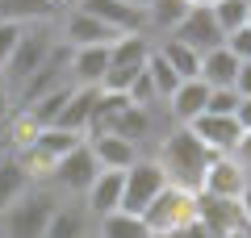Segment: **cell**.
I'll return each instance as SVG.
<instances>
[{
    "label": "cell",
    "mask_w": 251,
    "mask_h": 238,
    "mask_svg": "<svg viewBox=\"0 0 251 238\" xmlns=\"http://www.w3.org/2000/svg\"><path fill=\"white\" fill-rule=\"evenodd\" d=\"M84 234H88V217H84V209H63V205H54L42 238H84Z\"/></svg>",
    "instance_id": "obj_22"
},
{
    "label": "cell",
    "mask_w": 251,
    "mask_h": 238,
    "mask_svg": "<svg viewBox=\"0 0 251 238\" xmlns=\"http://www.w3.org/2000/svg\"><path fill=\"white\" fill-rule=\"evenodd\" d=\"M234 71H239V59H234L226 46H214V50L201 54V71L197 75L205 79L209 88H226V84L234 88Z\"/></svg>",
    "instance_id": "obj_19"
},
{
    "label": "cell",
    "mask_w": 251,
    "mask_h": 238,
    "mask_svg": "<svg viewBox=\"0 0 251 238\" xmlns=\"http://www.w3.org/2000/svg\"><path fill=\"white\" fill-rule=\"evenodd\" d=\"M126 4H138V9H147V0H126Z\"/></svg>",
    "instance_id": "obj_38"
},
{
    "label": "cell",
    "mask_w": 251,
    "mask_h": 238,
    "mask_svg": "<svg viewBox=\"0 0 251 238\" xmlns=\"http://www.w3.org/2000/svg\"><path fill=\"white\" fill-rule=\"evenodd\" d=\"M239 109V92L226 84V88H209V100H205V113H234Z\"/></svg>",
    "instance_id": "obj_27"
},
{
    "label": "cell",
    "mask_w": 251,
    "mask_h": 238,
    "mask_svg": "<svg viewBox=\"0 0 251 238\" xmlns=\"http://www.w3.org/2000/svg\"><path fill=\"white\" fill-rule=\"evenodd\" d=\"M105 71H109V42H97V46H72V59H67V75H72V84L100 88Z\"/></svg>",
    "instance_id": "obj_13"
},
{
    "label": "cell",
    "mask_w": 251,
    "mask_h": 238,
    "mask_svg": "<svg viewBox=\"0 0 251 238\" xmlns=\"http://www.w3.org/2000/svg\"><path fill=\"white\" fill-rule=\"evenodd\" d=\"M113 38H117V29H109L105 21H97L84 9H72L67 21H63V42L67 46H97V42H113Z\"/></svg>",
    "instance_id": "obj_16"
},
{
    "label": "cell",
    "mask_w": 251,
    "mask_h": 238,
    "mask_svg": "<svg viewBox=\"0 0 251 238\" xmlns=\"http://www.w3.org/2000/svg\"><path fill=\"white\" fill-rule=\"evenodd\" d=\"M239 205H243V217H247V226H251V180H247V188H243Z\"/></svg>",
    "instance_id": "obj_34"
},
{
    "label": "cell",
    "mask_w": 251,
    "mask_h": 238,
    "mask_svg": "<svg viewBox=\"0 0 251 238\" xmlns=\"http://www.w3.org/2000/svg\"><path fill=\"white\" fill-rule=\"evenodd\" d=\"M205 100H209V84L201 75H193V79H180L176 92H172L163 105H168V113H172V121H176V125H188L193 117L205 113Z\"/></svg>",
    "instance_id": "obj_14"
},
{
    "label": "cell",
    "mask_w": 251,
    "mask_h": 238,
    "mask_svg": "<svg viewBox=\"0 0 251 238\" xmlns=\"http://www.w3.org/2000/svg\"><path fill=\"white\" fill-rule=\"evenodd\" d=\"M222 238H247V226H243V230H230V234H222Z\"/></svg>",
    "instance_id": "obj_36"
},
{
    "label": "cell",
    "mask_w": 251,
    "mask_h": 238,
    "mask_svg": "<svg viewBox=\"0 0 251 238\" xmlns=\"http://www.w3.org/2000/svg\"><path fill=\"white\" fill-rule=\"evenodd\" d=\"M197 226L205 230L209 238H222L230 230H243L247 217H243V205L234 196H214V192H197Z\"/></svg>",
    "instance_id": "obj_6"
},
{
    "label": "cell",
    "mask_w": 251,
    "mask_h": 238,
    "mask_svg": "<svg viewBox=\"0 0 251 238\" xmlns=\"http://www.w3.org/2000/svg\"><path fill=\"white\" fill-rule=\"evenodd\" d=\"M97 171H100V163L92 159V150H88V138L80 142L75 150H67V155L54 163V184L63 188V192H72V196H84L88 192V184L97 180Z\"/></svg>",
    "instance_id": "obj_7"
},
{
    "label": "cell",
    "mask_w": 251,
    "mask_h": 238,
    "mask_svg": "<svg viewBox=\"0 0 251 238\" xmlns=\"http://www.w3.org/2000/svg\"><path fill=\"white\" fill-rule=\"evenodd\" d=\"M25 188H29V171L21 167V159H4L0 163V213L9 209Z\"/></svg>",
    "instance_id": "obj_23"
},
{
    "label": "cell",
    "mask_w": 251,
    "mask_h": 238,
    "mask_svg": "<svg viewBox=\"0 0 251 238\" xmlns=\"http://www.w3.org/2000/svg\"><path fill=\"white\" fill-rule=\"evenodd\" d=\"M88 150H92V159H97L100 167H113V171H126V167L138 159V142L122 138L117 130H97V134H88Z\"/></svg>",
    "instance_id": "obj_12"
},
{
    "label": "cell",
    "mask_w": 251,
    "mask_h": 238,
    "mask_svg": "<svg viewBox=\"0 0 251 238\" xmlns=\"http://www.w3.org/2000/svg\"><path fill=\"white\" fill-rule=\"evenodd\" d=\"M97 96H100V88L75 84V88H72V96H67V105L59 109V117H54L50 125H67V130L88 134V125H92V109H97Z\"/></svg>",
    "instance_id": "obj_17"
},
{
    "label": "cell",
    "mask_w": 251,
    "mask_h": 238,
    "mask_svg": "<svg viewBox=\"0 0 251 238\" xmlns=\"http://www.w3.org/2000/svg\"><path fill=\"white\" fill-rule=\"evenodd\" d=\"M21 21H0V67L9 63V54H13V46H17V38H21Z\"/></svg>",
    "instance_id": "obj_29"
},
{
    "label": "cell",
    "mask_w": 251,
    "mask_h": 238,
    "mask_svg": "<svg viewBox=\"0 0 251 238\" xmlns=\"http://www.w3.org/2000/svg\"><path fill=\"white\" fill-rule=\"evenodd\" d=\"M147 75H151L155 96H159V100H168L172 92H176V84H180V75L168 67V59H163V54L155 50V46H151V54H147Z\"/></svg>",
    "instance_id": "obj_25"
},
{
    "label": "cell",
    "mask_w": 251,
    "mask_h": 238,
    "mask_svg": "<svg viewBox=\"0 0 251 238\" xmlns=\"http://www.w3.org/2000/svg\"><path fill=\"white\" fill-rule=\"evenodd\" d=\"M54 50V38L46 34V29H21V38H17V46H13V54H9V63H4V75H9V84H25L29 75H34L38 67L46 63V54Z\"/></svg>",
    "instance_id": "obj_5"
},
{
    "label": "cell",
    "mask_w": 251,
    "mask_h": 238,
    "mask_svg": "<svg viewBox=\"0 0 251 238\" xmlns=\"http://www.w3.org/2000/svg\"><path fill=\"white\" fill-rule=\"evenodd\" d=\"M209 13H214V21L222 25V34L247 25V0H214V4H209Z\"/></svg>",
    "instance_id": "obj_26"
},
{
    "label": "cell",
    "mask_w": 251,
    "mask_h": 238,
    "mask_svg": "<svg viewBox=\"0 0 251 238\" xmlns=\"http://www.w3.org/2000/svg\"><path fill=\"white\" fill-rule=\"evenodd\" d=\"M151 238H172V234H151Z\"/></svg>",
    "instance_id": "obj_41"
},
{
    "label": "cell",
    "mask_w": 251,
    "mask_h": 238,
    "mask_svg": "<svg viewBox=\"0 0 251 238\" xmlns=\"http://www.w3.org/2000/svg\"><path fill=\"white\" fill-rule=\"evenodd\" d=\"M188 130L197 134V138L205 142L214 155H230V150L239 146V138H243L234 113H201V117H193V121H188Z\"/></svg>",
    "instance_id": "obj_9"
},
{
    "label": "cell",
    "mask_w": 251,
    "mask_h": 238,
    "mask_svg": "<svg viewBox=\"0 0 251 238\" xmlns=\"http://www.w3.org/2000/svg\"><path fill=\"white\" fill-rule=\"evenodd\" d=\"M168 188V171L159 167V159H143L138 155L126 167V184H122V209L126 213H143L155 196Z\"/></svg>",
    "instance_id": "obj_4"
},
{
    "label": "cell",
    "mask_w": 251,
    "mask_h": 238,
    "mask_svg": "<svg viewBox=\"0 0 251 238\" xmlns=\"http://www.w3.org/2000/svg\"><path fill=\"white\" fill-rule=\"evenodd\" d=\"M193 9L188 0H147V29H155V34H172V29L184 21V13Z\"/></svg>",
    "instance_id": "obj_21"
},
{
    "label": "cell",
    "mask_w": 251,
    "mask_h": 238,
    "mask_svg": "<svg viewBox=\"0 0 251 238\" xmlns=\"http://www.w3.org/2000/svg\"><path fill=\"white\" fill-rule=\"evenodd\" d=\"M122 184H126V171H113V167H100L97 171V180H92L88 192H84L92 217H105V213L122 209Z\"/></svg>",
    "instance_id": "obj_15"
},
{
    "label": "cell",
    "mask_w": 251,
    "mask_h": 238,
    "mask_svg": "<svg viewBox=\"0 0 251 238\" xmlns=\"http://www.w3.org/2000/svg\"><path fill=\"white\" fill-rule=\"evenodd\" d=\"M234 92L239 96H251V59H243L239 71H234Z\"/></svg>",
    "instance_id": "obj_30"
},
{
    "label": "cell",
    "mask_w": 251,
    "mask_h": 238,
    "mask_svg": "<svg viewBox=\"0 0 251 238\" xmlns=\"http://www.w3.org/2000/svg\"><path fill=\"white\" fill-rule=\"evenodd\" d=\"M143 221L151 226V234H176V230H184L188 221H197V192H188L180 184H168L143 209Z\"/></svg>",
    "instance_id": "obj_3"
},
{
    "label": "cell",
    "mask_w": 251,
    "mask_h": 238,
    "mask_svg": "<svg viewBox=\"0 0 251 238\" xmlns=\"http://www.w3.org/2000/svg\"><path fill=\"white\" fill-rule=\"evenodd\" d=\"M155 50L168 59V67L176 71L180 79H193L201 71V50H193L188 42H180V38H172V34H163V42L155 46Z\"/></svg>",
    "instance_id": "obj_20"
},
{
    "label": "cell",
    "mask_w": 251,
    "mask_h": 238,
    "mask_svg": "<svg viewBox=\"0 0 251 238\" xmlns=\"http://www.w3.org/2000/svg\"><path fill=\"white\" fill-rule=\"evenodd\" d=\"M50 4L46 0H0V21H21V25H34V21L50 17Z\"/></svg>",
    "instance_id": "obj_24"
},
{
    "label": "cell",
    "mask_w": 251,
    "mask_h": 238,
    "mask_svg": "<svg viewBox=\"0 0 251 238\" xmlns=\"http://www.w3.org/2000/svg\"><path fill=\"white\" fill-rule=\"evenodd\" d=\"M243 188H247V171L239 167V159H234V155H214V159H209V167H205V176H201L197 192L234 196V201H239Z\"/></svg>",
    "instance_id": "obj_11"
},
{
    "label": "cell",
    "mask_w": 251,
    "mask_h": 238,
    "mask_svg": "<svg viewBox=\"0 0 251 238\" xmlns=\"http://www.w3.org/2000/svg\"><path fill=\"white\" fill-rule=\"evenodd\" d=\"M234 121H239L243 134H251V96H239V109H234Z\"/></svg>",
    "instance_id": "obj_32"
},
{
    "label": "cell",
    "mask_w": 251,
    "mask_h": 238,
    "mask_svg": "<svg viewBox=\"0 0 251 238\" xmlns=\"http://www.w3.org/2000/svg\"><path fill=\"white\" fill-rule=\"evenodd\" d=\"M4 117H9V84H0V125H4Z\"/></svg>",
    "instance_id": "obj_35"
},
{
    "label": "cell",
    "mask_w": 251,
    "mask_h": 238,
    "mask_svg": "<svg viewBox=\"0 0 251 238\" xmlns=\"http://www.w3.org/2000/svg\"><path fill=\"white\" fill-rule=\"evenodd\" d=\"M172 38H180V42H188L193 50H214V46H222V25L214 21V13H209V4H193V9L184 13V21H180L176 29H172Z\"/></svg>",
    "instance_id": "obj_8"
},
{
    "label": "cell",
    "mask_w": 251,
    "mask_h": 238,
    "mask_svg": "<svg viewBox=\"0 0 251 238\" xmlns=\"http://www.w3.org/2000/svg\"><path fill=\"white\" fill-rule=\"evenodd\" d=\"M155 159H159V167L168 171V184H180V188H188V192H197L209 159H214V150L188 130V125H176V130H168L159 138V155Z\"/></svg>",
    "instance_id": "obj_1"
},
{
    "label": "cell",
    "mask_w": 251,
    "mask_h": 238,
    "mask_svg": "<svg viewBox=\"0 0 251 238\" xmlns=\"http://www.w3.org/2000/svg\"><path fill=\"white\" fill-rule=\"evenodd\" d=\"M46 4H50V9H63V4H75V0H46Z\"/></svg>",
    "instance_id": "obj_37"
},
{
    "label": "cell",
    "mask_w": 251,
    "mask_h": 238,
    "mask_svg": "<svg viewBox=\"0 0 251 238\" xmlns=\"http://www.w3.org/2000/svg\"><path fill=\"white\" fill-rule=\"evenodd\" d=\"M54 205H59V201H54L50 192H29V188H25L9 209L0 213V217H4V221H0V238H42Z\"/></svg>",
    "instance_id": "obj_2"
},
{
    "label": "cell",
    "mask_w": 251,
    "mask_h": 238,
    "mask_svg": "<svg viewBox=\"0 0 251 238\" xmlns=\"http://www.w3.org/2000/svg\"><path fill=\"white\" fill-rule=\"evenodd\" d=\"M222 46H226V50H230L239 63H243V59H251V25H239V29H230V34L222 38Z\"/></svg>",
    "instance_id": "obj_28"
},
{
    "label": "cell",
    "mask_w": 251,
    "mask_h": 238,
    "mask_svg": "<svg viewBox=\"0 0 251 238\" xmlns=\"http://www.w3.org/2000/svg\"><path fill=\"white\" fill-rule=\"evenodd\" d=\"M172 238H209V234H205V230L197 226V221H188V226H184V230H176Z\"/></svg>",
    "instance_id": "obj_33"
},
{
    "label": "cell",
    "mask_w": 251,
    "mask_h": 238,
    "mask_svg": "<svg viewBox=\"0 0 251 238\" xmlns=\"http://www.w3.org/2000/svg\"><path fill=\"white\" fill-rule=\"evenodd\" d=\"M230 155L239 159V167L247 171V180H251V134H243V138H239V146H234Z\"/></svg>",
    "instance_id": "obj_31"
},
{
    "label": "cell",
    "mask_w": 251,
    "mask_h": 238,
    "mask_svg": "<svg viewBox=\"0 0 251 238\" xmlns=\"http://www.w3.org/2000/svg\"><path fill=\"white\" fill-rule=\"evenodd\" d=\"M247 25H251V0H247Z\"/></svg>",
    "instance_id": "obj_40"
},
{
    "label": "cell",
    "mask_w": 251,
    "mask_h": 238,
    "mask_svg": "<svg viewBox=\"0 0 251 238\" xmlns=\"http://www.w3.org/2000/svg\"><path fill=\"white\" fill-rule=\"evenodd\" d=\"M75 9L92 13L97 21H105L117 34H138V29H147V13L138 4H126V0H75Z\"/></svg>",
    "instance_id": "obj_10"
},
{
    "label": "cell",
    "mask_w": 251,
    "mask_h": 238,
    "mask_svg": "<svg viewBox=\"0 0 251 238\" xmlns=\"http://www.w3.org/2000/svg\"><path fill=\"white\" fill-rule=\"evenodd\" d=\"M188 4H214V0H188Z\"/></svg>",
    "instance_id": "obj_39"
},
{
    "label": "cell",
    "mask_w": 251,
    "mask_h": 238,
    "mask_svg": "<svg viewBox=\"0 0 251 238\" xmlns=\"http://www.w3.org/2000/svg\"><path fill=\"white\" fill-rule=\"evenodd\" d=\"M97 238H151V226L143 221V213L113 209L105 217H97Z\"/></svg>",
    "instance_id": "obj_18"
}]
</instances>
